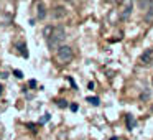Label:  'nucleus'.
Returning <instances> with one entry per match:
<instances>
[{
    "mask_svg": "<svg viewBox=\"0 0 153 140\" xmlns=\"http://www.w3.org/2000/svg\"><path fill=\"white\" fill-rule=\"evenodd\" d=\"M53 28H54V27H46V28H45V30H43L45 38H48V36H50V35H51V31H53Z\"/></svg>",
    "mask_w": 153,
    "mask_h": 140,
    "instance_id": "obj_9",
    "label": "nucleus"
},
{
    "mask_svg": "<svg viewBox=\"0 0 153 140\" xmlns=\"http://www.w3.org/2000/svg\"><path fill=\"white\" fill-rule=\"evenodd\" d=\"M2 89H4V87H2V86H0V94H2Z\"/></svg>",
    "mask_w": 153,
    "mask_h": 140,
    "instance_id": "obj_15",
    "label": "nucleus"
},
{
    "mask_svg": "<svg viewBox=\"0 0 153 140\" xmlns=\"http://www.w3.org/2000/svg\"><path fill=\"white\" fill-rule=\"evenodd\" d=\"M50 114H45V115L43 117H41V120H40V124H45V122H48V120H50Z\"/></svg>",
    "mask_w": 153,
    "mask_h": 140,
    "instance_id": "obj_11",
    "label": "nucleus"
},
{
    "mask_svg": "<svg viewBox=\"0 0 153 140\" xmlns=\"http://www.w3.org/2000/svg\"><path fill=\"white\" fill-rule=\"evenodd\" d=\"M132 8H133V0H127L125 7H123V12H122V15H120V18H122V20H127V18L130 17V13H132Z\"/></svg>",
    "mask_w": 153,
    "mask_h": 140,
    "instance_id": "obj_4",
    "label": "nucleus"
},
{
    "mask_svg": "<svg viewBox=\"0 0 153 140\" xmlns=\"http://www.w3.org/2000/svg\"><path fill=\"white\" fill-rule=\"evenodd\" d=\"M152 60H153V51L146 50L145 53H142V56H140V64H142V66H148V64L152 63Z\"/></svg>",
    "mask_w": 153,
    "mask_h": 140,
    "instance_id": "obj_3",
    "label": "nucleus"
},
{
    "mask_svg": "<svg viewBox=\"0 0 153 140\" xmlns=\"http://www.w3.org/2000/svg\"><path fill=\"white\" fill-rule=\"evenodd\" d=\"M58 60L63 61V63H69L71 60H73L74 53H73V48L68 46V45H61L59 48H58Z\"/></svg>",
    "mask_w": 153,
    "mask_h": 140,
    "instance_id": "obj_2",
    "label": "nucleus"
},
{
    "mask_svg": "<svg viewBox=\"0 0 153 140\" xmlns=\"http://www.w3.org/2000/svg\"><path fill=\"white\" fill-rule=\"evenodd\" d=\"M15 73V76L18 77V79H22V77H23V73H22V71H13Z\"/></svg>",
    "mask_w": 153,
    "mask_h": 140,
    "instance_id": "obj_12",
    "label": "nucleus"
},
{
    "mask_svg": "<svg viewBox=\"0 0 153 140\" xmlns=\"http://www.w3.org/2000/svg\"><path fill=\"white\" fill-rule=\"evenodd\" d=\"M66 38V33H64V28L63 27H54L53 31H51V35L46 38L48 40V46L51 48V50H54V48H59V43Z\"/></svg>",
    "mask_w": 153,
    "mask_h": 140,
    "instance_id": "obj_1",
    "label": "nucleus"
},
{
    "mask_svg": "<svg viewBox=\"0 0 153 140\" xmlns=\"http://www.w3.org/2000/svg\"><path fill=\"white\" fill-rule=\"evenodd\" d=\"M56 104H58V107H61V109H64V107H68V102H66L64 99H59Z\"/></svg>",
    "mask_w": 153,
    "mask_h": 140,
    "instance_id": "obj_10",
    "label": "nucleus"
},
{
    "mask_svg": "<svg viewBox=\"0 0 153 140\" xmlns=\"http://www.w3.org/2000/svg\"><path fill=\"white\" fill-rule=\"evenodd\" d=\"M86 101H87V102H91L92 106H99V104H100L99 97H96V96H89V97H86Z\"/></svg>",
    "mask_w": 153,
    "mask_h": 140,
    "instance_id": "obj_8",
    "label": "nucleus"
},
{
    "mask_svg": "<svg viewBox=\"0 0 153 140\" xmlns=\"http://www.w3.org/2000/svg\"><path fill=\"white\" fill-rule=\"evenodd\" d=\"M109 140H119V139H117V137H112V139H109Z\"/></svg>",
    "mask_w": 153,
    "mask_h": 140,
    "instance_id": "obj_14",
    "label": "nucleus"
},
{
    "mask_svg": "<svg viewBox=\"0 0 153 140\" xmlns=\"http://www.w3.org/2000/svg\"><path fill=\"white\" fill-rule=\"evenodd\" d=\"M125 120H127V129H128V130H133V127H135V119H133L132 114H127V115H125Z\"/></svg>",
    "mask_w": 153,
    "mask_h": 140,
    "instance_id": "obj_6",
    "label": "nucleus"
},
{
    "mask_svg": "<svg viewBox=\"0 0 153 140\" xmlns=\"http://www.w3.org/2000/svg\"><path fill=\"white\" fill-rule=\"evenodd\" d=\"M71 107V110H77V106H76V104H73V106H69Z\"/></svg>",
    "mask_w": 153,
    "mask_h": 140,
    "instance_id": "obj_13",
    "label": "nucleus"
},
{
    "mask_svg": "<svg viewBox=\"0 0 153 140\" xmlns=\"http://www.w3.org/2000/svg\"><path fill=\"white\" fill-rule=\"evenodd\" d=\"M138 7L142 10H148L150 7H153V0H138Z\"/></svg>",
    "mask_w": 153,
    "mask_h": 140,
    "instance_id": "obj_5",
    "label": "nucleus"
},
{
    "mask_svg": "<svg viewBox=\"0 0 153 140\" xmlns=\"http://www.w3.org/2000/svg\"><path fill=\"white\" fill-rule=\"evenodd\" d=\"M45 17H46V8L41 2H38V20H43Z\"/></svg>",
    "mask_w": 153,
    "mask_h": 140,
    "instance_id": "obj_7",
    "label": "nucleus"
},
{
    "mask_svg": "<svg viewBox=\"0 0 153 140\" xmlns=\"http://www.w3.org/2000/svg\"><path fill=\"white\" fill-rule=\"evenodd\" d=\"M152 110H153V106H152Z\"/></svg>",
    "mask_w": 153,
    "mask_h": 140,
    "instance_id": "obj_16",
    "label": "nucleus"
}]
</instances>
